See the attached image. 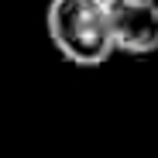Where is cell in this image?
I'll return each mask as SVG.
<instances>
[{
  "label": "cell",
  "mask_w": 158,
  "mask_h": 158,
  "mask_svg": "<svg viewBox=\"0 0 158 158\" xmlns=\"http://www.w3.org/2000/svg\"><path fill=\"white\" fill-rule=\"evenodd\" d=\"M45 28L52 48L79 69H96L114 55L103 0H48Z\"/></svg>",
  "instance_id": "cell-1"
},
{
  "label": "cell",
  "mask_w": 158,
  "mask_h": 158,
  "mask_svg": "<svg viewBox=\"0 0 158 158\" xmlns=\"http://www.w3.org/2000/svg\"><path fill=\"white\" fill-rule=\"evenodd\" d=\"M114 52L151 55L158 52V0H103Z\"/></svg>",
  "instance_id": "cell-2"
}]
</instances>
